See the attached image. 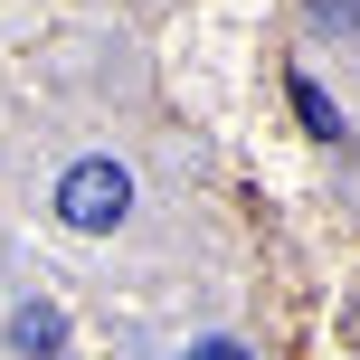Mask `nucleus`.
Segmentation results:
<instances>
[{
    "mask_svg": "<svg viewBox=\"0 0 360 360\" xmlns=\"http://www.w3.org/2000/svg\"><path fill=\"white\" fill-rule=\"evenodd\" d=\"M313 19L323 29H360V0H313Z\"/></svg>",
    "mask_w": 360,
    "mask_h": 360,
    "instance_id": "4",
    "label": "nucleus"
},
{
    "mask_svg": "<svg viewBox=\"0 0 360 360\" xmlns=\"http://www.w3.org/2000/svg\"><path fill=\"white\" fill-rule=\"evenodd\" d=\"M10 342H19V351H57V342H67V313H57V304H38V294H29V304L10 313Z\"/></svg>",
    "mask_w": 360,
    "mask_h": 360,
    "instance_id": "2",
    "label": "nucleus"
},
{
    "mask_svg": "<svg viewBox=\"0 0 360 360\" xmlns=\"http://www.w3.org/2000/svg\"><path fill=\"white\" fill-rule=\"evenodd\" d=\"M57 218H67L76 237H114L133 218V171L105 162V152H95V162H67V180H57Z\"/></svg>",
    "mask_w": 360,
    "mask_h": 360,
    "instance_id": "1",
    "label": "nucleus"
},
{
    "mask_svg": "<svg viewBox=\"0 0 360 360\" xmlns=\"http://www.w3.org/2000/svg\"><path fill=\"white\" fill-rule=\"evenodd\" d=\"M294 114H304V133H323V143L342 133V114H332V95L313 86V76H294Z\"/></svg>",
    "mask_w": 360,
    "mask_h": 360,
    "instance_id": "3",
    "label": "nucleus"
}]
</instances>
